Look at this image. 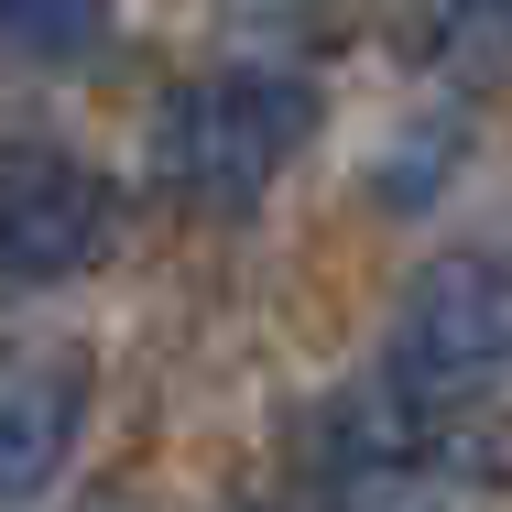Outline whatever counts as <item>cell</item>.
Segmentation results:
<instances>
[{
    "label": "cell",
    "instance_id": "obj_6",
    "mask_svg": "<svg viewBox=\"0 0 512 512\" xmlns=\"http://www.w3.org/2000/svg\"><path fill=\"white\" fill-rule=\"evenodd\" d=\"M447 164H458V120H414V131H404V153H393V164L371 175V197H393V207H425Z\"/></svg>",
    "mask_w": 512,
    "mask_h": 512
},
{
    "label": "cell",
    "instance_id": "obj_1",
    "mask_svg": "<svg viewBox=\"0 0 512 512\" xmlns=\"http://www.w3.org/2000/svg\"><path fill=\"white\" fill-rule=\"evenodd\" d=\"M316 142V77H284V66H218L197 88H175L164 120H153V175L186 207H262V186Z\"/></svg>",
    "mask_w": 512,
    "mask_h": 512
},
{
    "label": "cell",
    "instance_id": "obj_8",
    "mask_svg": "<svg viewBox=\"0 0 512 512\" xmlns=\"http://www.w3.org/2000/svg\"><path fill=\"white\" fill-rule=\"evenodd\" d=\"M491 11H502V22H512V0H491Z\"/></svg>",
    "mask_w": 512,
    "mask_h": 512
},
{
    "label": "cell",
    "instance_id": "obj_5",
    "mask_svg": "<svg viewBox=\"0 0 512 512\" xmlns=\"http://www.w3.org/2000/svg\"><path fill=\"white\" fill-rule=\"evenodd\" d=\"M109 44V0H0V66H88Z\"/></svg>",
    "mask_w": 512,
    "mask_h": 512
},
{
    "label": "cell",
    "instance_id": "obj_3",
    "mask_svg": "<svg viewBox=\"0 0 512 512\" xmlns=\"http://www.w3.org/2000/svg\"><path fill=\"white\" fill-rule=\"evenodd\" d=\"M109 240V175H88L66 142H0V284H66Z\"/></svg>",
    "mask_w": 512,
    "mask_h": 512
},
{
    "label": "cell",
    "instance_id": "obj_7",
    "mask_svg": "<svg viewBox=\"0 0 512 512\" xmlns=\"http://www.w3.org/2000/svg\"><path fill=\"white\" fill-rule=\"evenodd\" d=\"M262 512H327V502H262Z\"/></svg>",
    "mask_w": 512,
    "mask_h": 512
},
{
    "label": "cell",
    "instance_id": "obj_4",
    "mask_svg": "<svg viewBox=\"0 0 512 512\" xmlns=\"http://www.w3.org/2000/svg\"><path fill=\"white\" fill-rule=\"evenodd\" d=\"M88 436V349L11 338L0 349V502H44Z\"/></svg>",
    "mask_w": 512,
    "mask_h": 512
},
{
    "label": "cell",
    "instance_id": "obj_2",
    "mask_svg": "<svg viewBox=\"0 0 512 512\" xmlns=\"http://www.w3.org/2000/svg\"><path fill=\"white\" fill-rule=\"evenodd\" d=\"M512 371V262L502 251H447L414 273L404 316H393V360L382 382H404L414 404L458 414Z\"/></svg>",
    "mask_w": 512,
    "mask_h": 512
}]
</instances>
